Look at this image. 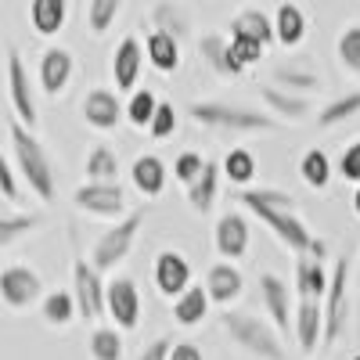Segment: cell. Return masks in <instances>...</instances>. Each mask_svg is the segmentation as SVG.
Instances as JSON below:
<instances>
[{
	"mask_svg": "<svg viewBox=\"0 0 360 360\" xmlns=\"http://www.w3.org/2000/svg\"><path fill=\"white\" fill-rule=\"evenodd\" d=\"M72 72H76L72 51H65V47H47V51L40 54V72H37V79H40V90H44L47 98L62 94V90L69 86V79H72Z\"/></svg>",
	"mask_w": 360,
	"mask_h": 360,
	"instance_id": "cell-14",
	"label": "cell"
},
{
	"mask_svg": "<svg viewBox=\"0 0 360 360\" xmlns=\"http://www.w3.org/2000/svg\"><path fill=\"white\" fill-rule=\"evenodd\" d=\"M72 303H76V317L83 321L105 317V281L86 259L72 263Z\"/></svg>",
	"mask_w": 360,
	"mask_h": 360,
	"instance_id": "cell-7",
	"label": "cell"
},
{
	"mask_svg": "<svg viewBox=\"0 0 360 360\" xmlns=\"http://www.w3.org/2000/svg\"><path fill=\"white\" fill-rule=\"evenodd\" d=\"M263 51H266V47H259V44H249V40H234V37L227 40V54H231V62H234L238 69H242V72H245L249 65H256V62H259V58H263Z\"/></svg>",
	"mask_w": 360,
	"mask_h": 360,
	"instance_id": "cell-44",
	"label": "cell"
},
{
	"mask_svg": "<svg viewBox=\"0 0 360 360\" xmlns=\"http://www.w3.org/2000/svg\"><path fill=\"white\" fill-rule=\"evenodd\" d=\"M90 356L94 360H123V335L115 328H94L90 335Z\"/></svg>",
	"mask_w": 360,
	"mask_h": 360,
	"instance_id": "cell-41",
	"label": "cell"
},
{
	"mask_svg": "<svg viewBox=\"0 0 360 360\" xmlns=\"http://www.w3.org/2000/svg\"><path fill=\"white\" fill-rule=\"evenodd\" d=\"M176 108L169 105V101H159L155 105V115H152V123H148V134H152L155 141H162V137H169V134H176Z\"/></svg>",
	"mask_w": 360,
	"mask_h": 360,
	"instance_id": "cell-43",
	"label": "cell"
},
{
	"mask_svg": "<svg viewBox=\"0 0 360 360\" xmlns=\"http://www.w3.org/2000/svg\"><path fill=\"white\" fill-rule=\"evenodd\" d=\"M321 317H324V332H321V349H332L349 321V259H335V266L328 270V288L321 299Z\"/></svg>",
	"mask_w": 360,
	"mask_h": 360,
	"instance_id": "cell-4",
	"label": "cell"
},
{
	"mask_svg": "<svg viewBox=\"0 0 360 360\" xmlns=\"http://www.w3.org/2000/svg\"><path fill=\"white\" fill-rule=\"evenodd\" d=\"M86 184H119V173H123V166H119V155L112 152L108 144H94L86 155Z\"/></svg>",
	"mask_w": 360,
	"mask_h": 360,
	"instance_id": "cell-27",
	"label": "cell"
},
{
	"mask_svg": "<svg viewBox=\"0 0 360 360\" xmlns=\"http://www.w3.org/2000/svg\"><path fill=\"white\" fill-rule=\"evenodd\" d=\"M356 288H360V285H356Z\"/></svg>",
	"mask_w": 360,
	"mask_h": 360,
	"instance_id": "cell-52",
	"label": "cell"
},
{
	"mask_svg": "<svg viewBox=\"0 0 360 360\" xmlns=\"http://www.w3.org/2000/svg\"><path fill=\"white\" fill-rule=\"evenodd\" d=\"M130 180H134V188L144 195V198H159L166 191V162L159 155H137L134 166H130Z\"/></svg>",
	"mask_w": 360,
	"mask_h": 360,
	"instance_id": "cell-23",
	"label": "cell"
},
{
	"mask_svg": "<svg viewBox=\"0 0 360 360\" xmlns=\"http://www.w3.org/2000/svg\"><path fill=\"white\" fill-rule=\"evenodd\" d=\"M198 54L205 58V65L213 69L217 76H242V69H238V65L231 62V54H227V37L205 33V37L198 40Z\"/></svg>",
	"mask_w": 360,
	"mask_h": 360,
	"instance_id": "cell-34",
	"label": "cell"
},
{
	"mask_svg": "<svg viewBox=\"0 0 360 360\" xmlns=\"http://www.w3.org/2000/svg\"><path fill=\"white\" fill-rule=\"evenodd\" d=\"M353 213H356V217H360V188H356V191H353Z\"/></svg>",
	"mask_w": 360,
	"mask_h": 360,
	"instance_id": "cell-50",
	"label": "cell"
},
{
	"mask_svg": "<svg viewBox=\"0 0 360 360\" xmlns=\"http://www.w3.org/2000/svg\"><path fill=\"white\" fill-rule=\"evenodd\" d=\"M166 360H202V349L195 346V342H173V349H169V356Z\"/></svg>",
	"mask_w": 360,
	"mask_h": 360,
	"instance_id": "cell-49",
	"label": "cell"
},
{
	"mask_svg": "<svg viewBox=\"0 0 360 360\" xmlns=\"http://www.w3.org/2000/svg\"><path fill=\"white\" fill-rule=\"evenodd\" d=\"M141 51H144L148 65H152L155 72H176L180 69V44L173 37H166V33H155L152 29Z\"/></svg>",
	"mask_w": 360,
	"mask_h": 360,
	"instance_id": "cell-26",
	"label": "cell"
},
{
	"mask_svg": "<svg viewBox=\"0 0 360 360\" xmlns=\"http://www.w3.org/2000/svg\"><path fill=\"white\" fill-rule=\"evenodd\" d=\"M259 98L266 101L270 112L281 115V119H288V123H303L307 115H314V105H310L307 98L285 94V90H278V86H259Z\"/></svg>",
	"mask_w": 360,
	"mask_h": 360,
	"instance_id": "cell-28",
	"label": "cell"
},
{
	"mask_svg": "<svg viewBox=\"0 0 360 360\" xmlns=\"http://www.w3.org/2000/svg\"><path fill=\"white\" fill-rule=\"evenodd\" d=\"M324 288H328L324 263L321 259H310V256H299V263H295V295L299 299H310V303H321Z\"/></svg>",
	"mask_w": 360,
	"mask_h": 360,
	"instance_id": "cell-25",
	"label": "cell"
},
{
	"mask_svg": "<svg viewBox=\"0 0 360 360\" xmlns=\"http://www.w3.org/2000/svg\"><path fill=\"white\" fill-rule=\"evenodd\" d=\"M335 54H339V65L349 76H360V25H346L339 40H335Z\"/></svg>",
	"mask_w": 360,
	"mask_h": 360,
	"instance_id": "cell-40",
	"label": "cell"
},
{
	"mask_svg": "<svg viewBox=\"0 0 360 360\" xmlns=\"http://www.w3.org/2000/svg\"><path fill=\"white\" fill-rule=\"evenodd\" d=\"M11 148H15V162H18V173L25 176V184L29 191H33L40 202H51L54 198V166L44 152V144L37 141L33 130H25L22 123H15L11 119Z\"/></svg>",
	"mask_w": 360,
	"mask_h": 360,
	"instance_id": "cell-1",
	"label": "cell"
},
{
	"mask_svg": "<svg viewBox=\"0 0 360 360\" xmlns=\"http://www.w3.org/2000/svg\"><path fill=\"white\" fill-rule=\"evenodd\" d=\"M40 314L51 328H65L76 321V303H72V292L58 288V292H47L44 303H40Z\"/></svg>",
	"mask_w": 360,
	"mask_h": 360,
	"instance_id": "cell-35",
	"label": "cell"
},
{
	"mask_svg": "<svg viewBox=\"0 0 360 360\" xmlns=\"http://www.w3.org/2000/svg\"><path fill=\"white\" fill-rule=\"evenodd\" d=\"M188 115L198 127L220 130V134H270L278 130L274 115H263L252 108H238V105H224V101H191Z\"/></svg>",
	"mask_w": 360,
	"mask_h": 360,
	"instance_id": "cell-2",
	"label": "cell"
},
{
	"mask_svg": "<svg viewBox=\"0 0 360 360\" xmlns=\"http://www.w3.org/2000/svg\"><path fill=\"white\" fill-rule=\"evenodd\" d=\"M270 79H274V86L285 94H314V90H321V72L310 65V58H288V62H278L274 69H270Z\"/></svg>",
	"mask_w": 360,
	"mask_h": 360,
	"instance_id": "cell-12",
	"label": "cell"
},
{
	"mask_svg": "<svg viewBox=\"0 0 360 360\" xmlns=\"http://www.w3.org/2000/svg\"><path fill=\"white\" fill-rule=\"evenodd\" d=\"M155 288L166 299H176L180 292L191 288V263H188L184 252L166 249V252L155 256Z\"/></svg>",
	"mask_w": 360,
	"mask_h": 360,
	"instance_id": "cell-16",
	"label": "cell"
},
{
	"mask_svg": "<svg viewBox=\"0 0 360 360\" xmlns=\"http://www.w3.org/2000/svg\"><path fill=\"white\" fill-rule=\"evenodd\" d=\"M231 37L234 40H249V44H274V25H270V15L259 8H242L231 18Z\"/></svg>",
	"mask_w": 360,
	"mask_h": 360,
	"instance_id": "cell-21",
	"label": "cell"
},
{
	"mask_svg": "<svg viewBox=\"0 0 360 360\" xmlns=\"http://www.w3.org/2000/svg\"><path fill=\"white\" fill-rule=\"evenodd\" d=\"M152 25H155V33H166L180 44V37H188V29H191V11L180 0H159L152 8Z\"/></svg>",
	"mask_w": 360,
	"mask_h": 360,
	"instance_id": "cell-24",
	"label": "cell"
},
{
	"mask_svg": "<svg viewBox=\"0 0 360 360\" xmlns=\"http://www.w3.org/2000/svg\"><path fill=\"white\" fill-rule=\"evenodd\" d=\"M245 292V274L238 270L234 263H217V266H209V274H205V295H209V307H224L231 310V303L238 295Z\"/></svg>",
	"mask_w": 360,
	"mask_h": 360,
	"instance_id": "cell-18",
	"label": "cell"
},
{
	"mask_svg": "<svg viewBox=\"0 0 360 360\" xmlns=\"http://www.w3.org/2000/svg\"><path fill=\"white\" fill-rule=\"evenodd\" d=\"M105 314L115 321V332H134L141 321V292L134 278H112L105 285Z\"/></svg>",
	"mask_w": 360,
	"mask_h": 360,
	"instance_id": "cell-9",
	"label": "cell"
},
{
	"mask_svg": "<svg viewBox=\"0 0 360 360\" xmlns=\"http://www.w3.org/2000/svg\"><path fill=\"white\" fill-rule=\"evenodd\" d=\"M213 245H217V252L227 263L242 259L249 252V220L242 213H234V209H231V213H224L217 220V231H213Z\"/></svg>",
	"mask_w": 360,
	"mask_h": 360,
	"instance_id": "cell-17",
	"label": "cell"
},
{
	"mask_svg": "<svg viewBox=\"0 0 360 360\" xmlns=\"http://www.w3.org/2000/svg\"><path fill=\"white\" fill-rule=\"evenodd\" d=\"M234 202H242L245 209H270V213H295V198L278 191V188H245L238 191Z\"/></svg>",
	"mask_w": 360,
	"mask_h": 360,
	"instance_id": "cell-33",
	"label": "cell"
},
{
	"mask_svg": "<svg viewBox=\"0 0 360 360\" xmlns=\"http://www.w3.org/2000/svg\"><path fill=\"white\" fill-rule=\"evenodd\" d=\"M217 195H220V166H217V162H205L202 173H198V180L188 188L191 213H209V209H213V202H217Z\"/></svg>",
	"mask_w": 360,
	"mask_h": 360,
	"instance_id": "cell-30",
	"label": "cell"
},
{
	"mask_svg": "<svg viewBox=\"0 0 360 360\" xmlns=\"http://www.w3.org/2000/svg\"><path fill=\"white\" fill-rule=\"evenodd\" d=\"M299 176H303V184L310 191H324L328 184H332V159H328L324 148L303 152V159H299Z\"/></svg>",
	"mask_w": 360,
	"mask_h": 360,
	"instance_id": "cell-32",
	"label": "cell"
},
{
	"mask_svg": "<svg viewBox=\"0 0 360 360\" xmlns=\"http://www.w3.org/2000/svg\"><path fill=\"white\" fill-rule=\"evenodd\" d=\"M144 213H148V209H130L123 220H115V224L98 238V242H94V249H90V259H86V263L94 266L98 274H108V270H115L119 263L130 256L134 238H137V231H141V224H144Z\"/></svg>",
	"mask_w": 360,
	"mask_h": 360,
	"instance_id": "cell-5",
	"label": "cell"
},
{
	"mask_svg": "<svg viewBox=\"0 0 360 360\" xmlns=\"http://www.w3.org/2000/svg\"><path fill=\"white\" fill-rule=\"evenodd\" d=\"M202 166H205V159L198 155V152H180L176 155V162H173V176L180 180V184H195L198 180V173H202Z\"/></svg>",
	"mask_w": 360,
	"mask_h": 360,
	"instance_id": "cell-45",
	"label": "cell"
},
{
	"mask_svg": "<svg viewBox=\"0 0 360 360\" xmlns=\"http://www.w3.org/2000/svg\"><path fill=\"white\" fill-rule=\"evenodd\" d=\"M224 176L231 180V184H249V180L256 176V159H252V152H245V148H231V152L224 155Z\"/></svg>",
	"mask_w": 360,
	"mask_h": 360,
	"instance_id": "cell-39",
	"label": "cell"
},
{
	"mask_svg": "<svg viewBox=\"0 0 360 360\" xmlns=\"http://www.w3.org/2000/svg\"><path fill=\"white\" fill-rule=\"evenodd\" d=\"M65 15H69L65 0H33L29 4V22H33V29L40 37H54L65 25Z\"/></svg>",
	"mask_w": 360,
	"mask_h": 360,
	"instance_id": "cell-31",
	"label": "cell"
},
{
	"mask_svg": "<svg viewBox=\"0 0 360 360\" xmlns=\"http://www.w3.org/2000/svg\"><path fill=\"white\" fill-rule=\"evenodd\" d=\"M353 115H360V90H349V94L328 101L321 108V115H317V127H324V130L339 127V123H346V119H353Z\"/></svg>",
	"mask_w": 360,
	"mask_h": 360,
	"instance_id": "cell-37",
	"label": "cell"
},
{
	"mask_svg": "<svg viewBox=\"0 0 360 360\" xmlns=\"http://www.w3.org/2000/svg\"><path fill=\"white\" fill-rule=\"evenodd\" d=\"M144 69V51L137 37H123L112 54V79H115V94H134L137 76Z\"/></svg>",
	"mask_w": 360,
	"mask_h": 360,
	"instance_id": "cell-13",
	"label": "cell"
},
{
	"mask_svg": "<svg viewBox=\"0 0 360 360\" xmlns=\"http://www.w3.org/2000/svg\"><path fill=\"white\" fill-rule=\"evenodd\" d=\"M205 317H209V295H205L202 285H191L188 292H180V295L173 299V321H176L180 328H195V324H202Z\"/></svg>",
	"mask_w": 360,
	"mask_h": 360,
	"instance_id": "cell-29",
	"label": "cell"
},
{
	"mask_svg": "<svg viewBox=\"0 0 360 360\" xmlns=\"http://www.w3.org/2000/svg\"><path fill=\"white\" fill-rule=\"evenodd\" d=\"M155 105H159V98L152 94V90L137 86L130 94V101L123 105V119L130 127H137V130H148V123H152V115H155Z\"/></svg>",
	"mask_w": 360,
	"mask_h": 360,
	"instance_id": "cell-36",
	"label": "cell"
},
{
	"mask_svg": "<svg viewBox=\"0 0 360 360\" xmlns=\"http://www.w3.org/2000/svg\"><path fill=\"white\" fill-rule=\"evenodd\" d=\"M249 213H256L270 231L278 234V242L288 245L295 256H310V259H324L328 245H324V238H317L303 220H299L295 213H270V209H249Z\"/></svg>",
	"mask_w": 360,
	"mask_h": 360,
	"instance_id": "cell-6",
	"label": "cell"
},
{
	"mask_svg": "<svg viewBox=\"0 0 360 360\" xmlns=\"http://www.w3.org/2000/svg\"><path fill=\"white\" fill-rule=\"evenodd\" d=\"M353 360H360V353H356V356H353Z\"/></svg>",
	"mask_w": 360,
	"mask_h": 360,
	"instance_id": "cell-51",
	"label": "cell"
},
{
	"mask_svg": "<svg viewBox=\"0 0 360 360\" xmlns=\"http://www.w3.org/2000/svg\"><path fill=\"white\" fill-rule=\"evenodd\" d=\"M270 25H274V40L285 51H292V47H299V44L307 40V15H303V8H299V4H288V0H285V4H278Z\"/></svg>",
	"mask_w": 360,
	"mask_h": 360,
	"instance_id": "cell-22",
	"label": "cell"
},
{
	"mask_svg": "<svg viewBox=\"0 0 360 360\" xmlns=\"http://www.w3.org/2000/svg\"><path fill=\"white\" fill-rule=\"evenodd\" d=\"M119 11H123V0H90L86 4V29L94 37H105L112 22L119 18Z\"/></svg>",
	"mask_w": 360,
	"mask_h": 360,
	"instance_id": "cell-38",
	"label": "cell"
},
{
	"mask_svg": "<svg viewBox=\"0 0 360 360\" xmlns=\"http://www.w3.org/2000/svg\"><path fill=\"white\" fill-rule=\"evenodd\" d=\"M33 227H40V213H15V217H0V249H8L11 242H18L22 234H29Z\"/></svg>",
	"mask_w": 360,
	"mask_h": 360,
	"instance_id": "cell-42",
	"label": "cell"
},
{
	"mask_svg": "<svg viewBox=\"0 0 360 360\" xmlns=\"http://www.w3.org/2000/svg\"><path fill=\"white\" fill-rule=\"evenodd\" d=\"M220 324H224V332L242 346L245 353L259 356V360H288L285 356V346L278 339V332L270 328L263 317L249 314V310H224L220 314Z\"/></svg>",
	"mask_w": 360,
	"mask_h": 360,
	"instance_id": "cell-3",
	"label": "cell"
},
{
	"mask_svg": "<svg viewBox=\"0 0 360 360\" xmlns=\"http://www.w3.org/2000/svg\"><path fill=\"white\" fill-rule=\"evenodd\" d=\"M8 98H11V108H15V123L33 130L37 127V98H33V83H29V72H25L18 47H8Z\"/></svg>",
	"mask_w": 360,
	"mask_h": 360,
	"instance_id": "cell-8",
	"label": "cell"
},
{
	"mask_svg": "<svg viewBox=\"0 0 360 360\" xmlns=\"http://www.w3.org/2000/svg\"><path fill=\"white\" fill-rule=\"evenodd\" d=\"M339 176L360 188V141H353L346 152H342V159H339Z\"/></svg>",
	"mask_w": 360,
	"mask_h": 360,
	"instance_id": "cell-46",
	"label": "cell"
},
{
	"mask_svg": "<svg viewBox=\"0 0 360 360\" xmlns=\"http://www.w3.org/2000/svg\"><path fill=\"white\" fill-rule=\"evenodd\" d=\"M40 295H44V281L33 266L11 263V266L0 270V299H4V307L25 310V307H33Z\"/></svg>",
	"mask_w": 360,
	"mask_h": 360,
	"instance_id": "cell-10",
	"label": "cell"
},
{
	"mask_svg": "<svg viewBox=\"0 0 360 360\" xmlns=\"http://www.w3.org/2000/svg\"><path fill=\"white\" fill-rule=\"evenodd\" d=\"M72 205L79 213L90 217H112V220H123L130 209H127V191L119 184H79L72 191Z\"/></svg>",
	"mask_w": 360,
	"mask_h": 360,
	"instance_id": "cell-11",
	"label": "cell"
},
{
	"mask_svg": "<svg viewBox=\"0 0 360 360\" xmlns=\"http://www.w3.org/2000/svg\"><path fill=\"white\" fill-rule=\"evenodd\" d=\"M0 195L8 202H18V173L11 169V162L0 155Z\"/></svg>",
	"mask_w": 360,
	"mask_h": 360,
	"instance_id": "cell-47",
	"label": "cell"
},
{
	"mask_svg": "<svg viewBox=\"0 0 360 360\" xmlns=\"http://www.w3.org/2000/svg\"><path fill=\"white\" fill-rule=\"evenodd\" d=\"M169 349H173V339H169V335H159L155 342H148V346L141 349V356H137V360H166V356H169Z\"/></svg>",
	"mask_w": 360,
	"mask_h": 360,
	"instance_id": "cell-48",
	"label": "cell"
},
{
	"mask_svg": "<svg viewBox=\"0 0 360 360\" xmlns=\"http://www.w3.org/2000/svg\"><path fill=\"white\" fill-rule=\"evenodd\" d=\"M259 295H263V307L270 314V328H274L278 335H288V328H292V288L278 274H259Z\"/></svg>",
	"mask_w": 360,
	"mask_h": 360,
	"instance_id": "cell-15",
	"label": "cell"
},
{
	"mask_svg": "<svg viewBox=\"0 0 360 360\" xmlns=\"http://www.w3.org/2000/svg\"><path fill=\"white\" fill-rule=\"evenodd\" d=\"M292 332L299 339V349L307 356L321 346V332H324V317H321V303L310 299H299V307L292 310Z\"/></svg>",
	"mask_w": 360,
	"mask_h": 360,
	"instance_id": "cell-20",
	"label": "cell"
},
{
	"mask_svg": "<svg viewBox=\"0 0 360 360\" xmlns=\"http://www.w3.org/2000/svg\"><path fill=\"white\" fill-rule=\"evenodd\" d=\"M83 119H86V127H94V130H115L119 123H123V105H119L115 98V90L108 86H94L90 94L83 98Z\"/></svg>",
	"mask_w": 360,
	"mask_h": 360,
	"instance_id": "cell-19",
	"label": "cell"
}]
</instances>
